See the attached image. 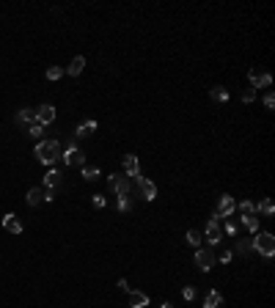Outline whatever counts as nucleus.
<instances>
[{"mask_svg": "<svg viewBox=\"0 0 275 308\" xmlns=\"http://www.w3.org/2000/svg\"><path fill=\"white\" fill-rule=\"evenodd\" d=\"M132 182L138 185L140 196L146 198V201H154V198H157V185H154V182H149L146 176H140V173H138V176H132Z\"/></svg>", "mask_w": 275, "mask_h": 308, "instance_id": "nucleus-6", "label": "nucleus"}, {"mask_svg": "<svg viewBox=\"0 0 275 308\" xmlns=\"http://www.w3.org/2000/svg\"><path fill=\"white\" fill-rule=\"evenodd\" d=\"M229 262H231V250H223L220 253V264H229Z\"/></svg>", "mask_w": 275, "mask_h": 308, "instance_id": "nucleus-36", "label": "nucleus"}, {"mask_svg": "<svg viewBox=\"0 0 275 308\" xmlns=\"http://www.w3.org/2000/svg\"><path fill=\"white\" fill-rule=\"evenodd\" d=\"M3 229L9 231V234H22V220H19L17 215H6V217H3Z\"/></svg>", "mask_w": 275, "mask_h": 308, "instance_id": "nucleus-11", "label": "nucleus"}, {"mask_svg": "<svg viewBox=\"0 0 275 308\" xmlns=\"http://www.w3.org/2000/svg\"><path fill=\"white\" fill-rule=\"evenodd\" d=\"M256 212H261L264 217H273V215H275L273 201H270V198H261V201H259V206H256Z\"/></svg>", "mask_w": 275, "mask_h": 308, "instance_id": "nucleus-18", "label": "nucleus"}, {"mask_svg": "<svg viewBox=\"0 0 275 308\" xmlns=\"http://www.w3.org/2000/svg\"><path fill=\"white\" fill-rule=\"evenodd\" d=\"M61 75H63V69H61V66H50V69H47V80H61Z\"/></svg>", "mask_w": 275, "mask_h": 308, "instance_id": "nucleus-28", "label": "nucleus"}, {"mask_svg": "<svg viewBox=\"0 0 275 308\" xmlns=\"http://www.w3.org/2000/svg\"><path fill=\"white\" fill-rule=\"evenodd\" d=\"M36 121L44 124V127L52 124V121H55V108H52V105H39V110H36Z\"/></svg>", "mask_w": 275, "mask_h": 308, "instance_id": "nucleus-10", "label": "nucleus"}, {"mask_svg": "<svg viewBox=\"0 0 275 308\" xmlns=\"http://www.w3.org/2000/svg\"><path fill=\"white\" fill-rule=\"evenodd\" d=\"M223 306V294H220V292H209V294H206V300H204V308H220Z\"/></svg>", "mask_w": 275, "mask_h": 308, "instance_id": "nucleus-16", "label": "nucleus"}, {"mask_svg": "<svg viewBox=\"0 0 275 308\" xmlns=\"http://www.w3.org/2000/svg\"><path fill=\"white\" fill-rule=\"evenodd\" d=\"M240 209H242V215H256V204L253 201H242Z\"/></svg>", "mask_w": 275, "mask_h": 308, "instance_id": "nucleus-27", "label": "nucleus"}, {"mask_svg": "<svg viewBox=\"0 0 275 308\" xmlns=\"http://www.w3.org/2000/svg\"><path fill=\"white\" fill-rule=\"evenodd\" d=\"M187 242L193 245V248H201V242H204V234H201V231H193V229H190V231H187Z\"/></svg>", "mask_w": 275, "mask_h": 308, "instance_id": "nucleus-24", "label": "nucleus"}, {"mask_svg": "<svg viewBox=\"0 0 275 308\" xmlns=\"http://www.w3.org/2000/svg\"><path fill=\"white\" fill-rule=\"evenodd\" d=\"M182 297L184 300H196V286H184V289H182Z\"/></svg>", "mask_w": 275, "mask_h": 308, "instance_id": "nucleus-29", "label": "nucleus"}, {"mask_svg": "<svg viewBox=\"0 0 275 308\" xmlns=\"http://www.w3.org/2000/svg\"><path fill=\"white\" fill-rule=\"evenodd\" d=\"M242 226L248 231H259V215H242Z\"/></svg>", "mask_w": 275, "mask_h": 308, "instance_id": "nucleus-23", "label": "nucleus"}, {"mask_svg": "<svg viewBox=\"0 0 275 308\" xmlns=\"http://www.w3.org/2000/svg\"><path fill=\"white\" fill-rule=\"evenodd\" d=\"M250 245H253L256 253H261V256H267V259L275 256V237L270 231H256V237L250 240Z\"/></svg>", "mask_w": 275, "mask_h": 308, "instance_id": "nucleus-2", "label": "nucleus"}, {"mask_svg": "<svg viewBox=\"0 0 275 308\" xmlns=\"http://www.w3.org/2000/svg\"><path fill=\"white\" fill-rule=\"evenodd\" d=\"M253 99H256V91H253V88H245V91H242V102H253Z\"/></svg>", "mask_w": 275, "mask_h": 308, "instance_id": "nucleus-30", "label": "nucleus"}, {"mask_svg": "<svg viewBox=\"0 0 275 308\" xmlns=\"http://www.w3.org/2000/svg\"><path fill=\"white\" fill-rule=\"evenodd\" d=\"M28 135H33V138H39V140H42V135H44V124H39V121H33V124L28 127Z\"/></svg>", "mask_w": 275, "mask_h": 308, "instance_id": "nucleus-25", "label": "nucleus"}, {"mask_svg": "<svg viewBox=\"0 0 275 308\" xmlns=\"http://www.w3.org/2000/svg\"><path fill=\"white\" fill-rule=\"evenodd\" d=\"M160 308H173V306H171V303H163V306H160Z\"/></svg>", "mask_w": 275, "mask_h": 308, "instance_id": "nucleus-37", "label": "nucleus"}, {"mask_svg": "<svg viewBox=\"0 0 275 308\" xmlns=\"http://www.w3.org/2000/svg\"><path fill=\"white\" fill-rule=\"evenodd\" d=\"M83 179H86V182H96V179H99V168H96V165H83Z\"/></svg>", "mask_w": 275, "mask_h": 308, "instance_id": "nucleus-22", "label": "nucleus"}, {"mask_svg": "<svg viewBox=\"0 0 275 308\" xmlns=\"http://www.w3.org/2000/svg\"><path fill=\"white\" fill-rule=\"evenodd\" d=\"M83 69H86V58H83V55H77V58H72V63L66 66V75L77 77V75H83Z\"/></svg>", "mask_w": 275, "mask_h": 308, "instance_id": "nucleus-14", "label": "nucleus"}, {"mask_svg": "<svg viewBox=\"0 0 275 308\" xmlns=\"http://www.w3.org/2000/svg\"><path fill=\"white\" fill-rule=\"evenodd\" d=\"M94 132H96V121H86V124H80V127L75 129V135H77V138L94 135Z\"/></svg>", "mask_w": 275, "mask_h": 308, "instance_id": "nucleus-19", "label": "nucleus"}, {"mask_svg": "<svg viewBox=\"0 0 275 308\" xmlns=\"http://www.w3.org/2000/svg\"><path fill=\"white\" fill-rule=\"evenodd\" d=\"M226 234H229V237L237 234V223H234V220H226Z\"/></svg>", "mask_w": 275, "mask_h": 308, "instance_id": "nucleus-33", "label": "nucleus"}, {"mask_svg": "<svg viewBox=\"0 0 275 308\" xmlns=\"http://www.w3.org/2000/svg\"><path fill=\"white\" fill-rule=\"evenodd\" d=\"M220 234H223V231H220V220H215V217H212V220L206 223L204 240H206V242H212V248H215L217 242H220Z\"/></svg>", "mask_w": 275, "mask_h": 308, "instance_id": "nucleus-8", "label": "nucleus"}, {"mask_svg": "<svg viewBox=\"0 0 275 308\" xmlns=\"http://www.w3.org/2000/svg\"><path fill=\"white\" fill-rule=\"evenodd\" d=\"M36 154V160L44 165H52V163H58L61 160V154H63V146H61V140H39L33 149Z\"/></svg>", "mask_w": 275, "mask_h": 308, "instance_id": "nucleus-1", "label": "nucleus"}, {"mask_svg": "<svg viewBox=\"0 0 275 308\" xmlns=\"http://www.w3.org/2000/svg\"><path fill=\"white\" fill-rule=\"evenodd\" d=\"M196 264L201 267V270H212V264H215V250L212 248H196Z\"/></svg>", "mask_w": 275, "mask_h": 308, "instance_id": "nucleus-7", "label": "nucleus"}, {"mask_svg": "<svg viewBox=\"0 0 275 308\" xmlns=\"http://www.w3.org/2000/svg\"><path fill=\"white\" fill-rule=\"evenodd\" d=\"M127 306L129 308H146L149 306V294H143V292H138V289H129L127 292Z\"/></svg>", "mask_w": 275, "mask_h": 308, "instance_id": "nucleus-9", "label": "nucleus"}, {"mask_svg": "<svg viewBox=\"0 0 275 308\" xmlns=\"http://www.w3.org/2000/svg\"><path fill=\"white\" fill-rule=\"evenodd\" d=\"M234 209H237V201H234V198L229 196V193H226V196H220V201H217V209H215V215H212V217H215V220L231 217Z\"/></svg>", "mask_w": 275, "mask_h": 308, "instance_id": "nucleus-4", "label": "nucleus"}, {"mask_svg": "<svg viewBox=\"0 0 275 308\" xmlns=\"http://www.w3.org/2000/svg\"><path fill=\"white\" fill-rule=\"evenodd\" d=\"M107 185L113 187V193L119 198H129V193H132V182H129L127 173H110V176H107Z\"/></svg>", "mask_w": 275, "mask_h": 308, "instance_id": "nucleus-3", "label": "nucleus"}, {"mask_svg": "<svg viewBox=\"0 0 275 308\" xmlns=\"http://www.w3.org/2000/svg\"><path fill=\"white\" fill-rule=\"evenodd\" d=\"M129 198H119V212H129Z\"/></svg>", "mask_w": 275, "mask_h": 308, "instance_id": "nucleus-35", "label": "nucleus"}, {"mask_svg": "<svg viewBox=\"0 0 275 308\" xmlns=\"http://www.w3.org/2000/svg\"><path fill=\"white\" fill-rule=\"evenodd\" d=\"M61 157H63V163H66L69 168H83V165H86V154H83V149H77V146H75V149H63Z\"/></svg>", "mask_w": 275, "mask_h": 308, "instance_id": "nucleus-5", "label": "nucleus"}, {"mask_svg": "<svg viewBox=\"0 0 275 308\" xmlns=\"http://www.w3.org/2000/svg\"><path fill=\"white\" fill-rule=\"evenodd\" d=\"M91 204H94L96 209H105V196H99V193H96V196L91 198Z\"/></svg>", "mask_w": 275, "mask_h": 308, "instance_id": "nucleus-32", "label": "nucleus"}, {"mask_svg": "<svg viewBox=\"0 0 275 308\" xmlns=\"http://www.w3.org/2000/svg\"><path fill=\"white\" fill-rule=\"evenodd\" d=\"M250 83H253V88H270L273 86V77L264 75V72H250Z\"/></svg>", "mask_w": 275, "mask_h": 308, "instance_id": "nucleus-12", "label": "nucleus"}, {"mask_svg": "<svg viewBox=\"0 0 275 308\" xmlns=\"http://www.w3.org/2000/svg\"><path fill=\"white\" fill-rule=\"evenodd\" d=\"M58 185H61V171H55V168H52V171L44 173V187H52V190H55Z\"/></svg>", "mask_w": 275, "mask_h": 308, "instance_id": "nucleus-17", "label": "nucleus"}, {"mask_svg": "<svg viewBox=\"0 0 275 308\" xmlns=\"http://www.w3.org/2000/svg\"><path fill=\"white\" fill-rule=\"evenodd\" d=\"M36 121V110L33 108H22V110L17 113V124H25V127H31Z\"/></svg>", "mask_w": 275, "mask_h": 308, "instance_id": "nucleus-15", "label": "nucleus"}, {"mask_svg": "<svg viewBox=\"0 0 275 308\" xmlns=\"http://www.w3.org/2000/svg\"><path fill=\"white\" fill-rule=\"evenodd\" d=\"M28 206H39V201H44V196H42V187H31L28 190Z\"/></svg>", "mask_w": 275, "mask_h": 308, "instance_id": "nucleus-20", "label": "nucleus"}, {"mask_svg": "<svg viewBox=\"0 0 275 308\" xmlns=\"http://www.w3.org/2000/svg\"><path fill=\"white\" fill-rule=\"evenodd\" d=\"M264 108H267V110H273V108H275V96H273V91L264 96Z\"/></svg>", "mask_w": 275, "mask_h": 308, "instance_id": "nucleus-34", "label": "nucleus"}, {"mask_svg": "<svg viewBox=\"0 0 275 308\" xmlns=\"http://www.w3.org/2000/svg\"><path fill=\"white\" fill-rule=\"evenodd\" d=\"M250 250H253L250 240H237V253H242V256H245V253H250Z\"/></svg>", "mask_w": 275, "mask_h": 308, "instance_id": "nucleus-26", "label": "nucleus"}, {"mask_svg": "<svg viewBox=\"0 0 275 308\" xmlns=\"http://www.w3.org/2000/svg\"><path fill=\"white\" fill-rule=\"evenodd\" d=\"M124 171H127L129 179L140 173V163H138V157H135V154H127V157H124Z\"/></svg>", "mask_w": 275, "mask_h": 308, "instance_id": "nucleus-13", "label": "nucleus"}, {"mask_svg": "<svg viewBox=\"0 0 275 308\" xmlns=\"http://www.w3.org/2000/svg\"><path fill=\"white\" fill-rule=\"evenodd\" d=\"M42 196H44V201H55V190H52V187H42Z\"/></svg>", "mask_w": 275, "mask_h": 308, "instance_id": "nucleus-31", "label": "nucleus"}, {"mask_svg": "<svg viewBox=\"0 0 275 308\" xmlns=\"http://www.w3.org/2000/svg\"><path fill=\"white\" fill-rule=\"evenodd\" d=\"M209 96H212L215 102H229V88H223V86H215L212 91H209Z\"/></svg>", "mask_w": 275, "mask_h": 308, "instance_id": "nucleus-21", "label": "nucleus"}]
</instances>
